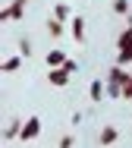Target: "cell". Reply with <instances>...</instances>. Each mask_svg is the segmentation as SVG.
<instances>
[{
    "mask_svg": "<svg viewBox=\"0 0 132 148\" xmlns=\"http://www.w3.org/2000/svg\"><path fill=\"white\" fill-rule=\"evenodd\" d=\"M116 47H120L116 63H120V66H129V63H132V35H129V32H123V35L116 38Z\"/></svg>",
    "mask_w": 132,
    "mask_h": 148,
    "instance_id": "6da1fadb",
    "label": "cell"
},
{
    "mask_svg": "<svg viewBox=\"0 0 132 148\" xmlns=\"http://www.w3.org/2000/svg\"><path fill=\"white\" fill-rule=\"evenodd\" d=\"M107 82H110V85H123V88H126V85L132 82V73H126V66L113 63V66L107 69Z\"/></svg>",
    "mask_w": 132,
    "mask_h": 148,
    "instance_id": "7a4b0ae2",
    "label": "cell"
},
{
    "mask_svg": "<svg viewBox=\"0 0 132 148\" xmlns=\"http://www.w3.org/2000/svg\"><path fill=\"white\" fill-rule=\"evenodd\" d=\"M41 136V117H29L25 123H22V142H32V139H38Z\"/></svg>",
    "mask_w": 132,
    "mask_h": 148,
    "instance_id": "3957f363",
    "label": "cell"
},
{
    "mask_svg": "<svg viewBox=\"0 0 132 148\" xmlns=\"http://www.w3.org/2000/svg\"><path fill=\"white\" fill-rule=\"evenodd\" d=\"M104 95H107V82H104L101 76H98V79H91V85H88V98H91L95 104H101Z\"/></svg>",
    "mask_w": 132,
    "mask_h": 148,
    "instance_id": "277c9868",
    "label": "cell"
},
{
    "mask_svg": "<svg viewBox=\"0 0 132 148\" xmlns=\"http://www.w3.org/2000/svg\"><path fill=\"white\" fill-rule=\"evenodd\" d=\"M69 79H72V76L66 73L63 66H60V69H50V73H47V82H50V85H57V88H63V85H69Z\"/></svg>",
    "mask_w": 132,
    "mask_h": 148,
    "instance_id": "5b68a950",
    "label": "cell"
},
{
    "mask_svg": "<svg viewBox=\"0 0 132 148\" xmlns=\"http://www.w3.org/2000/svg\"><path fill=\"white\" fill-rule=\"evenodd\" d=\"M69 32H72V38L82 44V41H85V19H82V16H72V19H69Z\"/></svg>",
    "mask_w": 132,
    "mask_h": 148,
    "instance_id": "8992f818",
    "label": "cell"
},
{
    "mask_svg": "<svg viewBox=\"0 0 132 148\" xmlns=\"http://www.w3.org/2000/svg\"><path fill=\"white\" fill-rule=\"evenodd\" d=\"M44 60H47V69H60V66H66V60H69V57H66L63 51H47V57H44Z\"/></svg>",
    "mask_w": 132,
    "mask_h": 148,
    "instance_id": "52a82bcc",
    "label": "cell"
},
{
    "mask_svg": "<svg viewBox=\"0 0 132 148\" xmlns=\"http://www.w3.org/2000/svg\"><path fill=\"white\" fill-rule=\"evenodd\" d=\"M98 139H101V145H104V148H110L113 142H116V139H120V129H116V126H104Z\"/></svg>",
    "mask_w": 132,
    "mask_h": 148,
    "instance_id": "ba28073f",
    "label": "cell"
},
{
    "mask_svg": "<svg viewBox=\"0 0 132 148\" xmlns=\"http://www.w3.org/2000/svg\"><path fill=\"white\" fill-rule=\"evenodd\" d=\"M19 66H22V54H16V57H6L3 63H0V69H3V73H16Z\"/></svg>",
    "mask_w": 132,
    "mask_h": 148,
    "instance_id": "9c48e42d",
    "label": "cell"
},
{
    "mask_svg": "<svg viewBox=\"0 0 132 148\" xmlns=\"http://www.w3.org/2000/svg\"><path fill=\"white\" fill-rule=\"evenodd\" d=\"M22 136V120H10V126L3 129V139H16Z\"/></svg>",
    "mask_w": 132,
    "mask_h": 148,
    "instance_id": "30bf717a",
    "label": "cell"
},
{
    "mask_svg": "<svg viewBox=\"0 0 132 148\" xmlns=\"http://www.w3.org/2000/svg\"><path fill=\"white\" fill-rule=\"evenodd\" d=\"M129 10H132V0H113V13L116 16H126Z\"/></svg>",
    "mask_w": 132,
    "mask_h": 148,
    "instance_id": "8fae6325",
    "label": "cell"
},
{
    "mask_svg": "<svg viewBox=\"0 0 132 148\" xmlns=\"http://www.w3.org/2000/svg\"><path fill=\"white\" fill-rule=\"evenodd\" d=\"M63 25H66V22H60V19H50V22H47L50 38H60V35H63Z\"/></svg>",
    "mask_w": 132,
    "mask_h": 148,
    "instance_id": "7c38bea8",
    "label": "cell"
},
{
    "mask_svg": "<svg viewBox=\"0 0 132 148\" xmlns=\"http://www.w3.org/2000/svg\"><path fill=\"white\" fill-rule=\"evenodd\" d=\"M54 19H60V22L69 19V6H66V3H57V6H54Z\"/></svg>",
    "mask_w": 132,
    "mask_h": 148,
    "instance_id": "4fadbf2b",
    "label": "cell"
},
{
    "mask_svg": "<svg viewBox=\"0 0 132 148\" xmlns=\"http://www.w3.org/2000/svg\"><path fill=\"white\" fill-rule=\"evenodd\" d=\"M19 54L22 57H32V38H22L19 41Z\"/></svg>",
    "mask_w": 132,
    "mask_h": 148,
    "instance_id": "5bb4252c",
    "label": "cell"
},
{
    "mask_svg": "<svg viewBox=\"0 0 132 148\" xmlns=\"http://www.w3.org/2000/svg\"><path fill=\"white\" fill-rule=\"evenodd\" d=\"M107 98H123V85H110L107 82Z\"/></svg>",
    "mask_w": 132,
    "mask_h": 148,
    "instance_id": "9a60e30c",
    "label": "cell"
},
{
    "mask_svg": "<svg viewBox=\"0 0 132 148\" xmlns=\"http://www.w3.org/2000/svg\"><path fill=\"white\" fill-rule=\"evenodd\" d=\"M63 69L72 76V73H79V63H76V60H66V66H63Z\"/></svg>",
    "mask_w": 132,
    "mask_h": 148,
    "instance_id": "2e32d148",
    "label": "cell"
},
{
    "mask_svg": "<svg viewBox=\"0 0 132 148\" xmlns=\"http://www.w3.org/2000/svg\"><path fill=\"white\" fill-rule=\"evenodd\" d=\"M123 98H126V101H132V82L126 85V88H123Z\"/></svg>",
    "mask_w": 132,
    "mask_h": 148,
    "instance_id": "e0dca14e",
    "label": "cell"
},
{
    "mask_svg": "<svg viewBox=\"0 0 132 148\" xmlns=\"http://www.w3.org/2000/svg\"><path fill=\"white\" fill-rule=\"evenodd\" d=\"M126 32H129V35H132V22H129V25H126Z\"/></svg>",
    "mask_w": 132,
    "mask_h": 148,
    "instance_id": "ac0fdd59",
    "label": "cell"
}]
</instances>
